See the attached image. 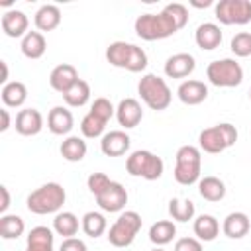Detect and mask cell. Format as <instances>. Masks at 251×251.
Segmentation results:
<instances>
[{
  "label": "cell",
  "mask_w": 251,
  "mask_h": 251,
  "mask_svg": "<svg viewBox=\"0 0 251 251\" xmlns=\"http://www.w3.org/2000/svg\"><path fill=\"white\" fill-rule=\"evenodd\" d=\"M33 24H35V27L39 31H53V29H57L59 24H61V10H59V6L43 4L35 12V16H33Z\"/></svg>",
  "instance_id": "603a6c76"
},
{
  "label": "cell",
  "mask_w": 251,
  "mask_h": 251,
  "mask_svg": "<svg viewBox=\"0 0 251 251\" xmlns=\"http://www.w3.org/2000/svg\"><path fill=\"white\" fill-rule=\"evenodd\" d=\"M198 192L208 202H220L226 196V184L218 176H204L198 180Z\"/></svg>",
  "instance_id": "f1b7e54d"
},
{
  "label": "cell",
  "mask_w": 251,
  "mask_h": 251,
  "mask_svg": "<svg viewBox=\"0 0 251 251\" xmlns=\"http://www.w3.org/2000/svg\"><path fill=\"white\" fill-rule=\"evenodd\" d=\"M104 129H106V122L100 120V118H96V116L90 114V112H88V114L82 118V122H80V131H82V135L88 137V139H94V137L104 135Z\"/></svg>",
  "instance_id": "e575fe53"
},
{
  "label": "cell",
  "mask_w": 251,
  "mask_h": 251,
  "mask_svg": "<svg viewBox=\"0 0 251 251\" xmlns=\"http://www.w3.org/2000/svg\"><path fill=\"white\" fill-rule=\"evenodd\" d=\"M63 100H65V104L71 106V108H80V106H84V104L90 100V84H88L86 80L78 78V80L63 94Z\"/></svg>",
  "instance_id": "4dcf8cb0"
},
{
  "label": "cell",
  "mask_w": 251,
  "mask_h": 251,
  "mask_svg": "<svg viewBox=\"0 0 251 251\" xmlns=\"http://www.w3.org/2000/svg\"><path fill=\"white\" fill-rule=\"evenodd\" d=\"M0 96H2V102L6 108H20V106H24V102L27 98V88L24 82L12 80V82L2 86Z\"/></svg>",
  "instance_id": "4316f807"
},
{
  "label": "cell",
  "mask_w": 251,
  "mask_h": 251,
  "mask_svg": "<svg viewBox=\"0 0 251 251\" xmlns=\"http://www.w3.org/2000/svg\"><path fill=\"white\" fill-rule=\"evenodd\" d=\"M151 251H165L163 247H155V249H151Z\"/></svg>",
  "instance_id": "f6af8a7d"
},
{
  "label": "cell",
  "mask_w": 251,
  "mask_h": 251,
  "mask_svg": "<svg viewBox=\"0 0 251 251\" xmlns=\"http://www.w3.org/2000/svg\"><path fill=\"white\" fill-rule=\"evenodd\" d=\"M90 114H94L96 118H100V120H104V122L108 124L110 118L116 114V108L112 106V102H110L108 98L100 96V98H96V100L92 102V106H90Z\"/></svg>",
  "instance_id": "8d00e7d4"
},
{
  "label": "cell",
  "mask_w": 251,
  "mask_h": 251,
  "mask_svg": "<svg viewBox=\"0 0 251 251\" xmlns=\"http://www.w3.org/2000/svg\"><path fill=\"white\" fill-rule=\"evenodd\" d=\"M106 61L112 67L126 69L129 73H139L147 67V53L135 43L114 41L106 49Z\"/></svg>",
  "instance_id": "3957f363"
},
{
  "label": "cell",
  "mask_w": 251,
  "mask_h": 251,
  "mask_svg": "<svg viewBox=\"0 0 251 251\" xmlns=\"http://www.w3.org/2000/svg\"><path fill=\"white\" fill-rule=\"evenodd\" d=\"M0 194H2V202H0V214L4 216L6 210L10 208V192H8V186H0Z\"/></svg>",
  "instance_id": "60d3db41"
},
{
  "label": "cell",
  "mask_w": 251,
  "mask_h": 251,
  "mask_svg": "<svg viewBox=\"0 0 251 251\" xmlns=\"http://www.w3.org/2000/svg\"><path fill=\"white\" fill-rule=\"evenodd\" d=\"M53 243H55L53 229H49L45 226H35L27 233L25 251H53Z\"/></svg>",
  "instance_id": "7402d4cb"
},
{
  "label": "cell",
  "mask_w": 251,
  "mask_h": 251,
  "mask_svg": "<svg viewBox=\"0 0 251 251\" xmlns=\"http://www.w3.org/2000/svg\"><path fill=\"white\" fill-rule=\"evenodd\" d=\"M20 49H22L24 57H27V59H41L45 55V49H47L45 35L41 31H27L22 37Z\"/></svg>",
  "instance_id": "cb8c5ba5"
},
{
  "label": "cell",
  "mask_w": 251,
  "mask_h": 251,
  "mask_svg": "<svg viewBox=\"0 0 251 251\" xmlns=\"http://www.w3.org/2000/svg\"><path fill=\"white\" fill-rule=\"evenodd\" d=\"M169 214L176 222H188L194 218V202L188 198H171L169 200Z\"/></svg>",
  "instance_id": "836d02e7"
},
{
  "label": "cell",
  "mask_w": 251,
  "mask_h": 251,
  "mask_svg": "<svg viewBox=\"0 0 251 251\" xmlns=\"http://www.w3.org/2000/svg\"><path fill=\"white\" fill-rule=\"evenodd\" d=\"M141 229V216L135 210H126L108 229V241L114 247H129Z\"/></svg>",
  "instance_id": "ba28073f"
},
{
  "label": "cell",
  "mask_w": 251,
  "mask_h": 251,
  "mask_svg": "<svg viewBox=\"0 0 251 251\" xmlns=\"http://www.w3.org/2000/svg\"><path fill=\"white\" fill-rule=\"evenodd\" d=\"M235 141H237V129L229 122H222V124H216L212 127H206L198 135L200 149L210 153V155H218V153L226 151Z\"/></svg>",
  "instance_id": "8992f818"
},
{
  "label": "cell",
  "mask_w": 251,
  "mask_h": 251,
  "mask_svg": "<svg viewBox=\"0 0 251 251\" xmlns=\"http://www.w3.org/2000/svg\"><path fill=\"white\" fill-rule=\"evenodd\" d=\"M175 180L182 186H190L200 180V171H202V155L196 145H182L178 147L175 155Z\"/></svg>",
  "instance_id": "5b68a950"
},
{
  "label": "cell",
  "mask_w": 251,
  "mask_h": 251,
  "mask_svg": "<svg viewBox=\"0 0 251 251\" xmlns=\"http://www.w3.org/2000/svg\"><path fill=\"white\" fill-rule=\"evenodd\" d=\"M110 182H112V178H110L106 173H92V175L86 178V186H88V190H90L94 196L102 194V192L110 186Z\"/></svg>",
  "instance_id": "74e56055"
},
{
  "label": "cell",
  "mask_w": 251,
  "mask_h": 251,
  "mask_svg": "<svg viewBox=\"0 0 251 251\" xmlns=\"http://www.w3.org/2000/svg\"><path fill=\"white\" fill-rule=\"evenodd\" d=\"M249 229H251V222H249V216L245 212H231L224 218L222 231L229 239H241L249 233Z\"/></svg>",
  "instance_id": "d6986e66"
},
{
  "label": "cell",
  "mask_w": 251,
  "mask_h": 251,
  "mask_svg": "<svg viewBox=\"0 0 251 251\" xmlns=\"http://www.w3.org/2000/svg\"><path fill=\"white\" fill-rule=\"evenodd\" d=\"M175 235H176V226L171 220H159L149 227V239L157 247L171 243L175 239Z\"/></svg>",
  "instance_id": "f546056e"
},
{
  "label": "cell",
  "mask_w": 251,
  "mask_h": 251,
  "mask_svg": "<svg viewBox=\"0 0 251 251\" xmlns=\"http://www.w3.org/2000/svg\"><path fill=\"white\" fill-rule=\"evenodd\" d=\"M24 231H25V224L20 216L16 214L0 216V237L2 239H18L20 235H24Z\"/></svg>",
  "instance_id": "d6a6232c"
},
{
  "label": "cell",
  "mask_w": 251,
  "mask_h": 251,
  "mask_svg": "<svg viewBox=\"0 0 251 251\" xmlns=\"http://www.w3.org/2000/svg\"><path fill=\"white\" fill-rule=\"evenodd\" d=\"M194 235L200 241H214L220 233V222L212 214H200L192 224Z\"/></svg>",
  "instance_id": "d4e9b609"
},
{
  "label": "cell",
  "mask_w": 251,
  "mask_h": 251,
  "mask_svg": "<svg viewBox=\"0 0 251 251\" xmlns=\"http://www.w3.org/2000/svg\"><path fill=\"white\" fill-rule=\"evenodd\" d=\"M196 67V61L190 53H176L165 61V75L169 78H186Z\"/></svg>",
  "instance_id": "2e32d148"
},
{
  "label": "cell",
  "mask_w": 251,
  "mask_h": 251,
  "mask_svg": "<svg viewBox=\"0 0 251 251\" xmlns=\"http://www.w3.org/2000/svg\"><path fill=\"white\" fill-rule=\"evenodd\" d=\"M75 126V118L71 114V110L63 108V106H55L49 110L47 114V127L53 135H67Z\"/></svg>",
  "instance_id": "ac0fdd59"
},
{
  "label": "cell",
  "mask_w": 251,
  "mask_h": 251,
  "mask_svg": "<svg viewBox=\"0 0 251 251\" xmlns=\"http://www.w3.org/2000/svg\"><path fill=\"white\" fill-rule=\"evenodd\" d=\"M194 41L204 51H212V49L220 47V43H222V29H220V25L214 24V22L200 24L196 27V31H194Z\"/></svg>",
  "instance_id": "44dd1931"
},
{
  "label": "cell",
  "mask_w": 251,
  "mask_h": 251,
  "mask_svg": "<svg viewBox=\"0 0 251 251\" xmlns=\"http://www.w3.org/2000/svg\"><path fill=\"white\" fill-rule=\"evenodd\" d=\"M178 98L182 104L186 106H198L202 104L206 98H208V86L202 82V80H184L180 82L178 90H176Z\"/></svg>",
  "instance_id": "e0dca14e"
},
{
  "label": "cell",
  "mask_w": 251,
  "mask_h": 251,
  "mask_svg": "<svg viewBox=\"0 0 251 251\" xmlns=\"http://www.w3.org/2000/svg\"><path fill=\"white\" fill-rule=\"evenodd\" d=\"M78 227H82V224L78 222V218L73 212H59L53 220V231L57 235H61L63 239L75 237L78 233Z\"/></svg>",
  "instance_id": "83f0119b"
},
{
  "label": "cell",
  "mask_w": 251,
  "mask_h": 251,
  "mask_svg": "<svg viewBox=\"0 0 251 251\" xmlns=\"http://www.w3.org/2000/svg\"><path fill=\"white\" fill-rule=\"evenodd\" d=\"M208 80L218 88H233L243 80V69L235 59H218L206 67Z\"/></svg>",
  "instance_id": "9c48e42d"
},
{
  "label": "cell",
  "mask_w": 251,
  "mask_h": 251,
  "mask_svg": "<svg viewBox=\"0 0 251 251\" xmlns=\"http://www.w3.org/2000/svg\"><path fill=\"white\" fill-rule=\"evenodd\" d=\"M94 198H96V204L100 206V210L114 214V212H122L126 208V204H127V190L124 188V184L112 180L110 186L102 194H98Z\"/></svg>",
  "instance_id": "8fae6325"
},
{
  "label": "cell",
  "mask_w": 251,
  "mask_h": 251,
  "mask_svg": "<svg viewBox=\"0 0 251 251\" xmlns=\"http://www.w3.org/2000/svg\"><path fill=\"white\" fill-rule=\"evenodd\" d=\"M190 4H192L194 8H208V6H212V0H204V2H194V0H192Z\"/></svg>",
  "instance_id": "ee69618b"
},
{
  "label": "cell",
  "mask_w": 251,
  "mask_h": 251,
  "mask_svg": "<svg viewBox=\"0 0 251 251\" xmlns=\"http://www.w3.org/2000/svg\"><path fill=\"white\" fill-rule=\"evenodd\" d=\"M29 27V18L22 10H8L2 16V31L8 37H24Z\"/></svg>",
  "instance_id": "ffe728a7"
},
{
  "label": "cell",
  "mask_w": 251,
  "mask_h": 251,
  "mask_svg": "<svg viewBox=\"0 0 251 251\" xmlns=\"http://www.w3.org/2000/svg\"><path fill=\"white\" fill-rule=\"evenodd\" d=\"M65 200H67V192L59 182H45L27 196L25 204L31 214L47 216V214H59Z\"/></svg>",
  "instance_id": "7a4b0ae2"
},
{
  "label": "cell",
  "mask_w": 251,
  "mask_h": 251,
  "mask_svg": "<svg viewBox=\"0 0 251 251\" xmlns=\"http://www.w3.org/2000/svg\"><path fill=\"white\" fill-rule=\"evenodd\" d=\"M0 116H2V124H0V131L4 133V131H8V129H10V112H8L6 108H2V110H0Z\"/></svg>",
  "instance_id": "b9f144b4"
},
{
  "label": "cell",
  "mask_w": 251,
  "mask_h": 251,
  "mask_svg": "<svg viewBox=\"0 0 251 251\" xmlns=\"http://www.w3.org/2000/svg\"><path fill=\"white\" fill-rule=\"evenodd\" d=\"M61 157L65 159V161H69V163H78V161H82L84 157H86V151H88V147H86V141L82 139V137H78V135H69L63 143H61Z\"/></svg>",
  "instance_id": "484cf974"
},
{
  "label": "cell",
  "mask_w": 251,
  "mask_h": 251,
  "mask_svg": "<svg viewBox=\"0 0 251 251\" xmlns=\"http://www.w3.org/2000/svg\"><path fill=\"white\" fill-rule=\"evenodd\" d=\"M175 251H202V241L196 237H180L175 243Z\"/></svg>",
  "instance_id": "f35d334b"
},
{
  "label": "cell",
  "mask_w": 251,
  "mask_h": 251,
  "mask_svg": "<svg viewBox=\"0 0 251 251\" xmlns=\"http://www.w3.org/2000/svg\"><path fill=\"white\" fill-rule=\"evenodd\" d=\"M43 129V116L35 108H24L16 114V131L20 135L31 137Z\"/></svg>",
  "instance_id": "4fadbf2b"
},
{
  "label": "cell",
  "mask_w": 251,
  "mask_h": 251,
  "mask_svg": "<svg viewBox=\"0 0 251 251\" xmlns=\"http://www.w3.org/2000/svg\"><path fill=\"white\" fill-rule=\"evenodd\" d=\"M116 120L126 129H131V127L139 126V122L143 120L141 104L135 98H124V100H120V104L116 106Z\"/></svg>",
  "instance_id": "7c38bea8"
},
{
  "label": "cell",
  "mask_w": 251,
  "mask_h": 251,
  "mask_svg": "<svg viewBox=\"0 0 251 251\" xmlns=\"http://www.w3.org/2000/svg\"><path fill=\"white\" fill-rule=\"evenodd\" d=\"M59 251H88V247H86V243H84L82 239H78V237H67V239L61 241Z\"/></svg>",
  "instance_id": "ab89813d"
},
{
  "label": "cell",
  "mask_w": 251,
  "mask_h": 251,
  "mask_svg": "<svg viewBox=\"0 0 251 251\" xmlns=\"http://www.w3.org/2000/svg\"><path fill=\"white\" fill-rule=\"evenodd\" d=\"M80 224H82V231H84L88 237H92V239L104 235L106 229H108V222H106L104 214H100V212H86V214L82 216Z\"/></svg>",
  "instance_id": "1f68e13d"
},
{
  "label": "cell",
  "mask_w": 251,
  "mask_h": 251,
  "mask_svg": "<svg viewBox=\"0 0 251 251\" xmlns=\"http://www.w3.org/2000/svg\"><path fill=\"white\" fill-rule=\"evenodd\" d=\"M126 171L131 176H139L145 180H157V178H161V175L165 171V163L155 153H151L147 149H137L127 157Z\"/></svg>",
  "instance_id": "52a82bcc"
},
{
  "label": "cell",
  "mask_w": 251,
  "mask_h": 251,
  "mask_svg": "<svg viewBox=\"0 0 251 251\" xmlns=\"http://www.w3.org/2000/svg\"><path fill=\"white\" fill-rule=\"evenodd\" d=\"M188 24V10L184 4L173 2L167 4L159 14H141L137 16L133 27L135 33L145 41H157L167 39L175 35L178 29H182Z\"/></svg>",
  "instance_id": "6da1fadb"
},
{
  "label": "cell",
  "mask_w": 251,
  "mask_h": 251,
  "mask_svg": "<svg viewBox=\"0 0 251 251\" xmlns=\"http://www.w3.org/2000/svg\"><path fill=\"white\" fill-rule=\"evenodd\" d=\"M137 92L143 100V104L155 112L167 110L173 98V92L169 88V84L165 82V78H161L159 75L147 73L141 76L139 84H137Z\"/></svg>",
  "instance_id": "277c9868"
},
{
  "label": "cell",
  "mask_w": 251,
  "mask_h": 251,
  "mask_svg": "<svg viewBox=\"0 0 251 251\" xmlns=\"http://www.w3.org/2000/svg\"><path fill=\"white\" fill-rule=\"evenodd\" d=\"M249 98H251V88H249Z\"/></svg>",
  "instance_id": "bcb514c9"
},
{
  "label": "cell",
  "mask_w": 251,
  "mask_h": 251,
  "mask_svg": "<svg viewBox=\"0 0 251 251\" xmlns=\"http://www.w3.org/2000/svg\"><path fill=\"white\" fill-rule=\"evenodd\" d=\"M0 67H2V78H0V82L2 84H8V65H6V61H0Z\"/></svg>",
  "instance_id": "7bdbcfd3"
},
{
  "label": "cell",
  "mask_w": 251,
  "mask_h": 251,
  "mask_svg": "<svg viewBox=\"0 0 251 251\" xmlns=\"http://www.w3.org/2000/svg\"><path fill=\"white\" fill-rule=\"evenodd\" d=\"M129 145H131V139L122 129H114V131L104 133L102 141H100V149L106 157H122V155H126Z\"/></svg>",
  "instance_id": "5bb4252c"
},
{
  "label": "cell",
  "mask_w": 251,
  "mask_h": 251,
  "mask_svg": "<svg viewBox=\"0 0 251 251\" xmlns=\"http://www.w3.org/2000/svg\"><path fill=\"white\" fill-rule=\"evenodd\" d=\"M231 53L235 57H249L251 55V33L249 31H239L231 37Z\"/></svg>",
  "instance_id": "d590c367"
},
{
  "label": "cell",
  "mask_w": 251,
  "mask_h": 251,
  "mask_svg": "<svg viewBox=\"0 0 251 251\" xmlns=\"http://www.w3.org/2000/svg\"><path fill=\"white\" fill-rule=\"evenodd\" d=\"M76 80H78V71H76L75 65H71V63H61V65H57V67L51 71V75H49V84H51V88L57 90V92H61V94H65Z\"/></svg>",
  "instance_id": "9a60e30c"
},
{
  "label": "cell",
  "mask_w": 251,
  "mask_h": 251,
  "mask_svg": "<svg viewBox=\"0 0 251 251\" xmlns=\"http://www.w3.org/2000/svg\"><path fill=\"white\" fill-rule=\"evenodd\" d=\"M216 18L224 25H245L251 22L249 0H220L216 4Z\"/></svg>",
  "instance_id": "30bf717a"
}]
</instances>
